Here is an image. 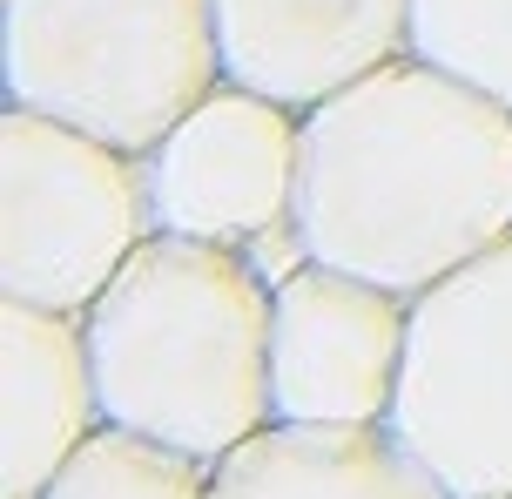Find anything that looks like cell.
<instances>
[{
	"label": "cell",
	"instance_id": "cell-1",
	"mask_svg": "<svg viewBox=\"0 0 512 499\" xmlns=\"http://www.w3.org/2000/svg\"><path fill=\"white\" fill-rule=\"evenodd\" d=\"M297 250L418 297L512 237V108L398 54L304 115Z\"/></svg>",
	"mask_w": 512,
	"mask_h": 499
},
{
	"label": "cell",
	"instance_id": "cell-2",
	"mask_svg": "<svg viewBox=\"0 0 512 499\" xmlns=\"http://www.w3.org/2000/svg\"><path fill=\"white\" fill-rule=\"evenodd\" d=\"M277 284L236 243L155 230L81 311L102 419L223 459L277 419L270 405Z\"/></svg>",
	"mask_w": 512,
	"mask_h": 499
},
{
	"label": "cell",
	"instance_id": "cell-3",
	"mask_svg": "<svg viewBox=\"0 0 512 499\" xmlns=\"http://www.w3.org/2000/svg\"><path fill=\"white\" fill-rule=\"evenodd\" d=\"M223 81L209 0H0V95L149 156Z\"/></svg>",
	"mask_w": 512,
	"mask_h": 499
},
{
	"label": "cell",
	"instance_id": "cell-4",
	"mask_svg": "<svg viewBox=\"0 0 512 499\" xmlns=\"http://www.w3.org/2000/svg\"><path fill=\"white\" fill-rule=\"evenodd\" d=\"M149 237L142 156L41 108H0V297L81 317Z\"/></svg>",
	"mask_w": 512,
	"mask_h": 499
},
{
	"label": "cell",
	"instance_id": "cell-5",
	"mask_svg": "<svg viewBox=\"0 0 512 499\" xmlns=\"http://www.w3.org/2000/svg\"><path fill=\"white\" fill-rule=\"evenodd\" d=\"M384 425L452 499H512V237L411 297Z\"/></svg>",
	"mask_w": 512,
	"mask_h": 499
},
{
	"label": "cell",
	"instance_id": "cell-6",
	"mask_svg": "<svg viewBox=\"0 0 512 499\" xmlns=\"http://www.w3.org/2000/svg\"><path fill=\"white\" fill-rule=\"evenodd\" d=\"M297 169H304V115L243 81H216L142 156L155 230L236 250L263 243L270 230H290Z\"/></svg>",
	"mask_w": 512,
	"mask_h": 499
},
{
	"label": "cell",
	"instance_id": "cell-7",
	"mask_svg": "<svg viewBox=\"0 0 512 499\" xmlns=\"http://www.w3.org/2000/svg\"><path fill=\"white\" fill-rule=\"evenodd\" d=\"M411 297L297 257L270 304V405L290 425H384L398 405Z\"/></svg>",
	"mask_w": 512,
	"mask_h": 499
},
{
	"label": "cell",
	"instance_id": "cell-8",
	"mask_svg": "<svg viewBox=\"0 0 512 499\" xmlns=\"http://www.w3.org/2000/svg\"><path fill=\"white\" fill-rule=\"evenodd\" d=\"M223 81L310 115L371 68L411 54V0H209Z\"/></svg>",
	"mask_w": 512,
	"mask_h": 499
},
{
	"label": "cell",
	"instance_id": "cell-9",
	"mask_svg": "<svg viewBox=\"0 0 512 499\" xmlns=\"http://www.w3.org/2000/svg\"><path fill=\"white\" fill-rule=\"evenodd\" d=\"M95 425L108 419L81 317L0 297V499H41Z\"/></svg>",
	"mask_w": 512,
	"mask_h": 499
},
{
	"label": "cell",
	"instance_id": "cell-10",
	"mask_svg": "<svg viewBox=\"0 0 512 499\" xmlns=\"http://www.w3.org/2000/svg\"><path fill=\"white\" fill-rule=\"evenodd\" d=\"M209 499H452L391 425H290L270 419L256 439L216 459Z\"/></svg>",
	"mask_w": 512,
	"mask_h": 499
},
{
	"label": "cell",
	"instance_id": "cell-11",
	"mask_svg": "<svg viewBox=\"0 0 512 499\" xmlns=\"http://www.w3.org/2000/svg\"><path fill=\"white\" fill-rule=\"evenodd\" d=\"M209 473L216 466L182 446L142 439L128 425H95L41 499H209Z\"/></svg>",
	"mask_w": 512,
	"mask_h": 499
},
{
	"label": "cell",
	"instance_id": "cell-12",
	"mask_svg": "<svg viewBox=\"0 0 512 499\" xmlns=\"http://www.w3.org/2000/svg\"><path fill=\"white\" fill-rule=\"evenodd\" d=\"M411 54L512 108V0H411Z\"/></svg>",
	"mask_w": 512,
	"mask_h": 499
}]
</instances>
